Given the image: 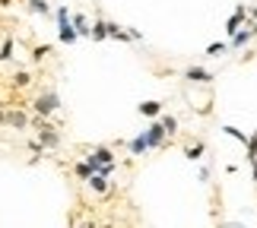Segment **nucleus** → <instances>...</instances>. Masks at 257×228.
<instances>
[{
  "mask_svg": "<svg viewBox=\"0 0 257 228\" xmlns=\"http://www.w3.org/2000/svg\"><path fill=\"white\" fill-rule=\"evenodd\" d=\"M32 111H35V117H51L54 111H61V95H57V89H45L32 102Z\"/></svg>",
  "mask_w": 257,
  "mask_h": 228,
  "instance_id": "1",
  "label": "nucleus"
},
{
  "mask_svg": "<svg viewBox=\"0 0 257 228\" xmlns=\"http://www.w3.org/2000/svg\"><path fill=\"white\" fill-rule=\"evenodd\" d=\"M83 162L89 165V171L98 174L105 165H117L114 162V152H111V146H92V152H89V158H83Z\"/></svg>",
  "mask_w": 257,
  "mask_h": 228,
  "instance_id": "2",
  "label": "nucleus"
},
{
  "mask_svg": "<svg viewBox=\"0 0 257 228\" xmlns=\"http://www.w3.org/2000/svg\"><path fill=\"white\" fill-rule=\"evenodd\" d=\"M241 26H248V7H244V4H238V7H235V13L225 19V35H235Z\"/></svg>",
  "mask_w": 257,
  "mask_h": 228,
  "instance_id": "3",
  "label": "nucleus"
},
{
  "mask_svg": "<svg viewBox=\"0 0 257 228\" xmlns=\"http://www.w3.org/2000/svg\"><path fill=\"white\" fill-rule=\"evenodd\" d=\"M4 124L16 127V130H26V127H29V114L23 111V108H4Z\"/></svg>",
  "mask_w": 257,
  "mask_h": 228,
  "instance_id": "4",
  "label": "nucleus"
},
{
  "mask_svg": "<svg viewBox=\"0 0 257 228\" xmlns=\"http://www.w3.org/2000/svg\"><path fill=\"white\" fill-rule=\"evenodd\" d=\"M184 79H187V83H213V79H216V73L213 70H206V67H187V70H184Z\"/></svg>",
  "mask_w": 257,
  "mask_h": 228,
  "instance_id": "5",
  "label": "nucleus"
},
{
  "mask_svg": "<svg viewBox=\"0 0 257 228\" xmlns=\"http://www.w3.org/2000/svg\"><path fill=\"white\" fill-rule=\"evenodd\" d=\"M143 136H146V143H150V149H159V146H162L165 140H169L159 121H153V124H150V130H143Z\"/></svg>",
  "mask_w": 257,
  "mask_h": 228,
  "instance_id": "6",
  "label": "nucleus"
},
{
  "mask_svg": "<svg viewBox=\"0 0 257 228\" xmlns=\"http://www.w3.org/2000/svg\"><path fill=\"white\" fill-rule=\"evenodd\" d=\"M244 152H248V165H251V174L257 181V130L248 136V143H244Z\"/></svg>",
  "mask_w": 257,
  "mask_h": 228,
  "instance_id": "7",
  "label": "nucleus"
},
{
  "mask_svg": "<svg viewBox=\"0 0 257 228\" xmlns=\"http://www.w3.org/2000/svg\"><path fill=\"white\" fill-rule=\"evenodd\" d=\"M35 140L42 143V149H57V146H61V133L57 130H42Z\"/></svg>",
  "mask_w": 257,
  "mask_h": 228,
  "instance_id": "8",
  "label": "nucleus"
},
{
  "mask_svg": "<svg viewBox=\"0 0 257 228\" xmlns=\"http://www.w3.org/2000/svg\"><path fill=\"white\" fill-rule=\"evenodd\" d=\"M70 26H73L76 38H89V19L83 13H70Z\"/></svg>",
  "mask_w": 257,
  "mask_h": 228,
  "instance_id": "9",
  "label": "nucleus"
},
{
  "mask_svg": "<svg viewBox=\"0 0 257 228\" xmlns=\"http://www.w3.org/2000/svg\"><path fill=\"white\" fill-rule=\"evenodd\" d=\"M57 42L61 45H73L76 42V32H73L70 19H67V23H57Z\"/></svg>",
  "mask_w": 257,
  "mask_h": 228,
  "instance_id": "10",
  "label": "nucleus"
},
{
  "mask_svg": "<svg viewBox=\"0 0 257 228\" xmlns=\"http://www.w3.org/2000/svg\"><path fill=\"white\" fill-rule=\"evenodd\" d=\"M89 38H92V42H105L108 38V19H95V23L89 26Z\"/></svg>",
  "mask_w": 257,
  "mask_h": 228,
  "instance_id": "11",
  "label": "nucleus"
},
{
  "mask_svg": "<svg viewBox=\"0 0 257 228\" xmlns=\"http://www.w3.org/2000/svg\"><path fill=\"white\" fill-rule=\"evenodd\" d=\"M251 38H254V35H251V29H248V26H241L238 32L229 38V48H235V51H238V48H244V45L251 42Z\"/></svg>",
  "mask_w": 257,
  "mask_h": 228,
  "instance_id": "12",
  "label": "nucleus"
},
{
  "mask_svg": "<svg viewBox=\"0 0 257 228\" xmlns=\"http://www.w3.org/2000/svg\"><path fill=\"white\" fill-rule=\"evenodd\" d=\"M143 117H153V121H159L162 114V102H140V108H137Z\"/></svg>",
  "mask_w": 257,
  "mask_h": 228,
  "instance_id": "13",
  "label": "nucleus"
},
{
  "mask_svg": "<svg viewBox=\"0 0 257 228\" xmlns=\"http://www.w3.org/2000/svg\"><path fill=\"white\" fill-rule=\"evenodd\" d=\"M127 149H131V155H143V152H150V143H146V136H134V140H127Z\"/></svg>",
  "mask_w": 257,
  "mask_h": 228,
  "instance_id": "14",
  "label": "nucleus"
},
{
  "mask_svg": "<svg viewBox=\"0 0 257 228\" xmlns=\"http://www.w3.org/2000/svg\"><path fill=\"white\" fill-rule=\"evenodd\" d=\"M108 38H114V42H131L127 29H121L117 23H111V19H108Z\"/></svg>",
  "mask_w": 257,
  "mask_h": 228,
  "instance_id": "15",
  "label": "nucleus"
},
{
  "mask_svg": "<svg viewBox=\"0 0 257 228\" xmlns=\"http://www.w3.org/2000/svg\"><path fill=\"white\" fill-rule=\"evenodd\" d=\"M51 4H48V0H29V13H35V16H48L51 13Z\"/></svg>",
  "mask_w": 257,
  "mask_h": 228,
  "instance_id": "16",
  "label": "nucleus"
},
{
  "mask_svg": "<svg viewBox=\"0 0 257 228\" xmlns=\"http://www.w3.org/2000/svg\"><path fill=\"white\" fill-rule=\"evenodd\" d=\"M89 187H92L95 193H102V196H105L111 184H108V177H102V174H92V177H89Z\"/></svg>",
  "mask_w": 257,
  "mask_h": 228,
  "instance_id": "17",
  "label": "nucleus"
},
{
  "mask_svg": "<svg viewBox=\"0 0 257 228\" xmlns=\"http://www.w3.org/2000/svg\"><path fill=\"white\" fill-rule=\"evenodd\" d=\"M203 149H206V143H203V140H197L194 146H187V149H184V158H187V162H197V158L203 155Z\"/></svg>",
  "mask_w": 257,
  "mask_h": 228,
  "instance_id": "18",
  "label": "nucleus"
},
{
  "mask_svg": "<svg viewBox=\"0 0 257 228\" xmlns=\"http://www.w3.org/2000/svg\"><path fill=\"white\" fill-rule=\"evenodd\" d=\"M13 35H7L4 38V45H0V64H7V61H13Z\"/></svg>",
  "mask_w": 257,
  "mask_h": 228,
  "instance_id": "19",
  "label": "nucleus"
},
{
  "mask_svg": "<svg viewBox=\"0 0 257 228\" xmlns=\"http://www.w3.org/2000/svg\"><path fill=\"white\" fill-rule=\"evenodd\" d=\"M159 124H162L165 136H175V133H178V117H172V114H162V117H159Z\"/></svg>",
  "mask_w": 257,
  "mask_h": 228,
  "instance_id": "20",
  "label": "nucleus"
},
{
  "mask_svg": "<svg viewBox=\"0 0 257 228\" xmlns=\"http://www.w3.org/2000/svg\"><path fill=\"white\" fill-rule=\"evenodd\" d=\"M222 133H225V136H232V140H238L241 146L248 143V133H244V130H238V127H232V124H225V127H222Z\"/></svg>",
  "mask_w": 257,
  "mask_h": 228,
  "instance_id": "21",
  "label": "nucleus"
},
{
  "mask_svg": "<svg viewBox=\"0 0 257 228\" xmlns=\"http://www.w3.org/2000/svg\"><path fill=\"white\" fill-rule=\"evenodd\" d=\"M229 51V42H213V45H206V54L210 57H219V54H225Z\"/></svg>",
  "mask_w": 257,
  "mask_h": 228,
  "instance_id": "22",
  "label": "nucleus"
},
{
  "mask_svg": "<svg viewBox=\"0 0 257 228\" xmlns=\"http://www.w3.org/2000/svg\"><path fill=\"white\" fill-rule=\"evenodd\" d=\"M29 83H32V73H26V70H19V73H13V86H16V89H26Z\"/></svg>",
  "mask_w": 257,
  "mask_h": 228,
  "instance_id": "23",
  "label": "nucleus"
},
{
  "mask_svg": "<svg viewBox=\"0 0 257 228\" xmlns=\"http://www.w3.org/2000/svg\"><path fill=\"white\" fill-rule=\"evenodd\" d=\"M48 54H51V45H35L32 48V61L35 64H42V57H48Z\"/></svg>",
  "mask_w": 257,
  "mask_h": 228,
  "instance_id": "24",
  "label": "nucleus"
},
{
  "mask_svg": "<svg viewBox=\"0 0 257 228\" xmlns=\"http://www.w3.org/2000/svg\"><path fill=\"white\" fill-rule=\"evenodd\" d=\"M73 174H76V177H83V181H89V177H92V171H89V165H86V162H76V165H73Z\"/></svg>",
  "mask_w": 257,
  "mask_h": 228,
  "instance_id": "25",
  "label": "nucleus"
},
{
  "mask_svg": "<svg viewBox=\"0 0 257 228\" xmlns=\"http://www.w3.org/2000/svg\"><path fill=\"white\" fill-rule=\"evenodd\" d=\"M127 35H131V42H143V32H140V29H127Z\"/></svg>",
  "mask_w": 257,
  "mask_h": 228,
  "instance_id": "26",
  "label": "nucleus"
},
{
  "mask_svg": "<svg viewBox=\"0 0 257 228\" xmlns=\"http://www.w3.org/2000/svg\"><path fill=\"white\" fill-rule=\"evenodd\" d=\"M216 228H248V225H244V222H219Z\"/></svg>",
  "mask_w": 257,
  "mask_h": 228,
  "instance_id": "27",
  "label": "nucleus"
},
{
  "mask_svg": "<svg viewBox=\"0 0 257 228\" xmlns=\"http://www.w3.org/2000/svg\"><path fill=\"white\" fill-rule=\"evenodd\" d=\"M248 19H251V23H257V7H248Z\"/></svg>",
  "mask_w": 257,
  "mask_h": 228,
  "instance_id": "28",
  "label": "nucleus"
},
{
  "mask_svg": "<svg viewBox=\"0 0 257 228\" xmlns=\"http://www.w3.org/2000/svg\"><path fill=\"white\" fill-rule=\"evenodd\" d=\"M10 4H13V0H0V7H10Z\"/></svg>",
  "mask_w": 257,
  "mask_h": 228,
  "instance_id": "29",
  "label": "nucleus"
},
{
  "mask_svg": "<svg viewBox=\"0 0 257 228\" xmlns=\"http://www.w3.org/2000/svg\"><path fill=\"white\" fill-rule=\"evenodd\" d=\"M83 228H95V225H92V222H86V225H83Z\"/></svg>",
  "mask_w": 257,
  "mask_h": 228,
  "instance_id": "30",
  "label": "nucleus"
},
{
  "mask_svg": "<svg viewBox=\"0 0 257 228\" xmlns=\"http://www.w3.org/2000/svg\"><path fill=\"white\" fill-rule=\"evenodd\" d=\"M0 124H4V111H0Z\"/></svg>",
  "mask_w": 257,
  "mask_h": 228,
  "instance_id": "31",
  "label": "nucleus"
}]
</instances>
